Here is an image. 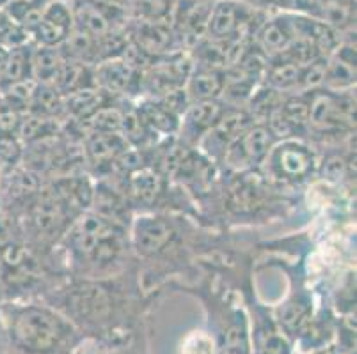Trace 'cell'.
Wrapping results in <instances>:
<instances>
[{"mask_svg":"<svg viewBox=\"0 0 357 354\" xmlns=\"http://www.w3.org/2000/svg\"><path fill=\"white\" fill-rule=\"evenodd\" d=\"M278 63L272 64L267 71V80L271 82V86L278 87V89L298 87L301 74H303V66H298L297 63L283 57V55H278Z\"/></svg>","mask_w":357,"mask_h":354,"instance_id":"22","label":"cell"},{"mask_svg":"<svg viewBox=\"0 0 357 354\" xmlns=\"http://www.w3.org/2000/svg\"><path fill=\"white\" fill-rule=\"evenodd\" d=\"M324 175L329 179H342L345 175V161L340 156H333L324 163Z\"/></svg>","mask_w":357,"mask_h":354,"instance_id":"38","label":"cell"},{"mask_svg":"<svg viewBox=\"0 0 357 354\" xmlns=\"http://www.w3.org/2000/svg\"><path fill=\"white\" fill-rule=\"evenodd\" d=\"M11 239V225L6 216H0V245H4Z\"/></svg>","mask_w":357,"mask_h":354,"instance_id":"40","label":"cell"},{"mask_svg":"<svg viewBox=\"0 0 357 354\" xmlns=\"http://www.w3.org/2000/svg\"><path fill=\"white\" fill-rule=\"evenodd\" d=\"M287 340L279 335H268L267 340L263 342V354H288Z\"/></svg>","mask_w":357,"mask_h":354,"instance_id":"39","label":"cell"},{"mask_svg":"<svg viewBox=\"0 0 357 354\" xmlns=\"http://www.w3.org/2000/svg\"><path fill=\"white\" fill-rule=\"evenodd\" d=\"M356 82V55L347 57L343 50H337L331 61L326 64V77H324V86L331 90L347 89Z\"/></svg>","mask_w":357,"mask_h":354,"instance_id":"14","label":"cell"},{"mask_svg":"<svg viewBox=\"0 0 357 354\" xmlns=\"http://www.w3.org/2000/svg\"><path fill=\"white\" fill-rule=\"evenodd\" d=\"M187 94L190 102H210L220 96L224 90V71L206 67L192 73L187 80Z\"/></svg>","mask_w":357,"mask_h":354,"instance_id":"11","label":"cell"},{"mask_svg":"<svg viewBox=\"0 0 357 354\" xmlns=\"http://www.w3.org/2000/svg\"><path fill=\"white\" fill-rule=\"evenodd\" d=\"M272 163L275 172L284 179H304L314 163L313 152L303 144L287 142L272 152Z\"/></svg>","mask_w":357,"mask_h":354,"instance_id":"4","label":"cell"},{"mask_svg":"<svg viewBox=\"0 0 357 354\" xmlns=\"http://www.w3.org/2000/svg\"><path fill=\"white\" fill-rule=\"evenodd\" d=\"M142 121L148 124L149 129H158V131H174L178 128V117L169 113L160 103H151L141 110Z\"/></svg>","mask_w":357,"mask_h":354,"instance_id":"24","label":"cell"},{"mask_svg":"<svg viewBox=\"0 0 357 354\" xmlns=\"http://www.w3.org/2000/svg\"><path fill=\"white\" fill-rule=\"evenodd\" d=\"M326 64L327 61H324L322 57L313 61L311 64L303 67V74H301V82H298V87L301 89L313 90L317 89L318 86L324 83V77H326Z\"/></svg>","mask_w":357,"mask_h":354,"instance_id":"29","label":"cell"},{"mask_svg":"<svg viewBox=\"0 0 357 354\" xmlns=\"http://www.w3.org/2000/svg\"><path fill=\"white\" fill-rule=\"evenodd\" d=\"M272 133L265 126H249L235 142L224 151L233 167H251L261 163L272 147Z\"/></svg>","mask_w":357,"mask_h":354,"instance_id":"3","label":"cell"},{"mask_svg":"<svg viewBox=\"0 0 357 354\" xmlns=\"http://www.w3.org/2000/svg\"><path fill=\"white\" fill-rule=\"evenodd\" d=\"M249 126H252L251 117L245 112H240V110L224 112L222 115H220L219 121L213 124V128L204 135V138H206V140L210 138L212 144L219 145L220 151H226L228 145L231 144V142H235Z\"/></svg>","mask_w":357,"mask_h":354,"instance_id":"9","label":"cell"},{"mask_svg":"<svg viewBox=\"0 0 357 354\" xmlns=\"http://www.w3.org/2000/svg\"><path fill=\"white\" fill-rule=\"evenodd\" d=\"M171 238L173 229L160 218H141L134 230V245L142 255H153L160 252Z\"/></svg>","mask_w":357,"mask_h":354,"instance_id":"5","label":"cell"},{"mask_svg":"<svg viewBox=\"0 0 357 354\" xmlns=\"http://www.w3.org/2000/svg\"><path fill=\"white\" fill-rule=\"evenodd\" d=\"M64 58L55 47H40L31 54V77L38 83L52 86Z\"/></svg>","mask_w":357,"mask_h":354,"instance_id":"12","label":"cell"},{"mask_svg":"<svg viewBox=\"0 0 357 354\" xmlns=\"http://www.w3.org/2000/svg\"><path fill=\"white\" fill-rule=\"evenodd\" d=\"M121 117L123 113L119 110L102 106L87 119V122L93 133H121Z\"/></svg>","mask_w":357,"mask_h":354,"instance_id":"26","label":"cell"},{"mask_svg":"<svg viewBox=\"0 0 357 354\" xmlns=\"http://www.w3.org/2000/svg\"><path fill=\"white\" fill-rule=\"evenodd\" d=\"M183 354H213V342L203 333H192L183 344Z\"/></svg>","mask_w":357,"mask_h":354,"instance_id":"34","label":"cell"},{"mask_svg":"<svg viewBox=\"0 0 357 354\" xmlns=\"http://www.w3.org/2000/svg\"><path fill=\"white\" fill-rule=\"evenodd\" d=\"M126 147L128 142L119 133H91L86 142L87 158L95 165L112 163Z\"/></svg>","mask_w":357,"mask_h":354,"instance_id":"10","label":"cell"},{"mask_svg":"<svg viewBox=\"0 0 357 354\" xmlns=\"http://www.w3.org/2000/svg\"><path fill=\"white\" fill-rule=\"evenodd\" d=\"M9 51H11V48L4 47V45H0V73H2V70H4L6 63H8Z\"/></svg>","mask_w":357,"mask_h":354,"instance_id":"41","label":"cell"},{"mask_svg":"<svg viewBox=\"0 0 357 354\" xmlns=\"http://www.w3.org/2000/svg\"><path fill=\"white\" fill-rule=\"evenodd\" d=\"M18 154H20V149H18V145H16V142L13 140L11 136H0V161L13 163L18 158Z\"/></svg>","mask_w":357,"mask_h":354,"instance_id":"37","label":"cell"},{"mask_svg":"<svg viewBox=\"0 0 357 354\" xmlns=\"http://www.w3.org/2000/svg\"><path fill=\"white\" fill-rule=\"evenodd\" d=\"M103 106V92L100 89H80L64 96V108L77 119H89L93 113Z\"/></svg>","mask_w":357,"mask_h":354,"instance_id":"19","label":"cell"},{"mask_svg":"<svg viewBox=\"0 0 357 354\" xmlns=\"http://www.w3.org/2000/svg\"><path fill=\"white\" fill-rule=\"evenodd\" d=\"M32 222L38 232L41 234L50 236V234L59 232L66 222V204L59 199V195L55 191L43 195L32 209Z\"/></svg>","mask_w":357,"mask_h":354,"instance_id":"7","label":"cell"},{"mask_svg":"<svg viewBox=\"0 0 357 354\" xmlns=\"http://www.w3.org/2000/svg\"><path fill=\"white\" fill-rule=\"evenodd\" d=\"M324 18L334 25L347 24V19L350 18V8L342 4L340 0H331L327 4H324Z\"/></svg>","mask_w":357,"mask_h":354,"instance_id":"35","label":"cell"},{"mask_svg":"<svg viewBox=\"0 0 357 354\" xmlns=\"http://www.w3.org/2000/svg\"><path fill=\"white\" fill-rule=\"evenodd\" d=\"M137 70L130 66L125 58L114 57L96 67L95 83L109 92H126L134 83Z\"/></svg>","mask_w":357,"mask_h":354,"instance_id":"6","label":"cell"},{"mask_svg":"<svg viewBox=\"0 0 357 354\" xmlns=\"http://www.w3.org/2000/svg\"><path fill=\"white\" fill-rule=\"evenodd\" d=\"M137 45L146 55H158L167 51L171 45V32L158 24L141 25L137 32Z\"/></svg>","mask_w":357,"mask_h":354,"instance_id":"20","label":"cell"},{"mask_svg":"<svg viewBox=\"0 0 357 354\" xmlns=\"http://www.w3.org/2000/svg\"><path fill=\"white\" fill-rule=\"evenodd\" d=\"M2 78H4L8 83L18 82V80H24V78H32L31 77V54H25L24 47L11 48L8 57V63H6L4 70H2Z\"/></svg>","mask_w":357,"mask_h":354,"instance_id":"23","label":"cell"},{"mask_svg":"<svg viewBox=\"0 0 357 354\" xmlns=\"http://www.w3.org/2000/svg\"><path fill=\"white\" fill-rule=\"evenodd\" d=\"M160 186L162 183L158 174H155L149 168H141V170H135L130 174V193L141 202H153L157 199L158 191H160Z\"/></svg>","mask_w":357,"mask_h":354,"instance_id":"21","label":"cell"},{"mask_svg":"<svg viewBox=\"0 0 357 354\" xmlns=\"http://www.w3.org/2000/svg\"><path fill=\"white\" fill-rule=\"evenodd\" d=\"M114 163L118 165L123 172H128V174H132V172L144 168V165H142L144 163V158H142V152L139 151V149L126 147L125 151H123L121 154L116 158Z\"/></svg>","mask_w":357,"mask_h":354,"instance_id":"33","label":"cell"},{"mask_svg":"<svg viewBox=\"0 0 357 354\" xmlns=\"http://www.w3.org/2000/svg\"><path fill=\"white\" fill-rule=\"evenodd\" d=\"M190 97L187 94V90L183 87H178V89L169 90V92L162 94L160 105L167 110L169 113H173V115L180 117L181 113H185V110L190 106Z\"/></svg>","mask_w":357,"mask_h":354,"instance_id":"31","label":"cell"},{"mask_svg":"<svg viewBox=\"0 0 357 354\" xmlns=\"http://www.w3.org/2000/svg\"><path fill=\"white\" fill-rule=\"evenodd\" d=\"M295 41V29L291 22L274 19L259 31V45L267 54L283 55Z\"/></svg>","mask_w":357,"mask_h":354,"instance_id":"13","label":"cell"},{"mask_svg":"<svg viewBox=\"0 0 357 354\" xmlns=\"http://www.w3.org/2000/svg\"><path fill=\"white\" fill-rule=\"evenodd\" d=\"M306 317V308L298 303H290L287 305V308L283 310V321L290 330H295L297 326H301V323Z\"/></svg>","mask_w":357,"mask_h":354,"instance_id":"36","label":"cell"},{"mask_svg":"<svg viewBox=\"0 0 357 354\" xmlns=\"http://www.w3.org/2000/svg\"><path fill=\"white\" fill-rule=\"evenodd\" d=\"M275 2H278L279 6H291V4H295L297 0H275Z\"/></svg>","mask_w":357,"mask_h":354,"instance_id":"42","label":"cell"},{"mask_svg":"<svg viewBox=\"0 0 357 354\" xmlns=\"http://www.w3.org/2000/svg\"><path fill=\"white\" fill-rule=\"evenodd\" d=\"M310 97H291L284 105L279 106L281 115L287 119V122L294 129L301 128V126H306L307 121H310Z\"/></svg>","mask_w":357,"mask_h":354,"instance_id":"25","label":"cell"},{"mask_svg":"<svg viewBox=\"0 0 357 354\" xmlns=\"http://www.w3.org/2000/svg\"><path fill=\"white\" fill-rule=\"evenodd\" d=\"M148 124L142 121V117L139 112H134V110H130V112L123 113L121 117V133L123 138L126 142H135V144H141L148 138Z\"/></svg>","mask_w":357,"mask_h":354,"instance_id":"28","label":"cell"},{"mask_svg":"<svg viewBox=\"0 0 357 354\" xmlns=\"http://www.w3.org/2000/svg\"><path fill=\"white\" fill-rule=\"evenodd\" d=\"M73 307L82 317L91 321L103 319L109 312V300L105 292L98 287L80 289L73 296Z\"/></svg>","mask_w":357,"mask_h":354,"instance_id":"18","label":"cell"},{"mask_svg":"<svg viewBox=\"0 0 357 354\" xmlns=\"http://www.w3.org/2000/svg\"><path fill=\"white\" fill-rule=\"evenodd\" d=\"M73 19H77L79 31L86 32L91 38L102 39L107 34H110L109 16L95 2H82L79 8L75 9Z\"/></svg>","mask_w":357,"mask_h":354,"instance_id":"15","label":"cell"},{"mask_svg":"<svg viewBox=\"0 0 357 354\" xmlns=\"http://www.w3.org/2000/svg\"><path fill=\"white\" fill-rule=\"evenodd\" d=\"M15 337L24 347L32 351H47L59 342L63 328L57 317L40 308H27L16 317Z\"/></svg>","mask_w":357,"mask_h":354,"instance_id":"2","label":"cell"},{"mask_svg":"<svg viewBox=\"0 0 357 354\" xmlns=\"http://www.w3.org/2000/svg\"><path fill=\"white\" fill-rule=\"evenodd\" d=\"M73 250L82 257L95 261H109L118 252L114 223L107 222L98 214H86L75 223L70 232Z\"/></svg>","mask_w":357,"mask_h":354,"instance_id":"1","label":"cell"},{"mask_svg":"<svg viewBox=\"0 0 357 354\" xmlns=\"http://www.w3.org/2000/svg\"><path fill=\"white\" fill-rule=\"evenodd\" d=\"M224 113V108L215 102H194L183 113V129L185 133L192 138L204 136L210 129L213 128L220 115Z\"/></svg>","mask_w":357,"mask_h":354,"instance_id":"8","label":"cell"},{"mask_svg":"<svg viewBox=\"0 0 357 354\" xmlns=\"http://www.w3.org/2000/svg\"><path fill=\"white\" fill-rule=\"evenodd\" d=\"M70 32L71 29L54 24L50 19L41 18L40 25L32 31V34H34L36 39L40 41L41 47H57V45L64 43V39L70 35Z\"/></svg>","mask_w":357,"mask_h":354,"instance_id":"27","label":"cell"},{"mask_svg":"<svg viewBox=\"0 0 357 354\" xmlns=\"http://www.w3.org/2000/svg\"><path fill=\"white\" fill-rule=\"evenodd\" d=\"M18 129H20L22 136H24L25 140H38V138H41V136L48 135V129H50V119L34 113V115L27 117L25 121H20Z\"/></svg>","mask_w":357,"mask_h":354,"instance_id":"30","label":"cell"},{"mask_svg":"<svg viewBox=\"0 0 357 354\" xmlns=\"http://www.w3.org/2000/svg\"><path fill=\"white\" fill-rule=\"evenodd\" d=\"M238 29V8L233 2H219L210 9L206 32L213 39H229Z\"/></svg>","mask_w":357,"mask_h":354,"instance_id":"16","label":"cell"},{"mask_svg":"<svg viewBox=\"0 0 357 354\" xmlns=\"http://www.w3.org/2000/svg\"><path fill=\"white\" fill-rule=\"evenodd\" d=\"M86 78H89V71L84 66V63L79 61H64L63 66L59 67V73L55 77L54 87L57 92H61L63 96H68L71 92H77L80 89H87V87H93V83L87 82Z\"/></svg>","mask_w":357,"mask_h":354,"instance_id":"17","label":"cell"},{"mask_svg":"<svg viewBox=\"0 0 357 354\" xmlns=\"http://www.w3.org/2000/svg\"><path fill=\"white\" fill-rule=\"evenodd\" d=\"M18 126H20V112L2 97L0 99V131L9 135Z\"/></svg>","mask_w":357,"mask_h":354,"instance_id":"32","label":"cell"}]
</instances>
